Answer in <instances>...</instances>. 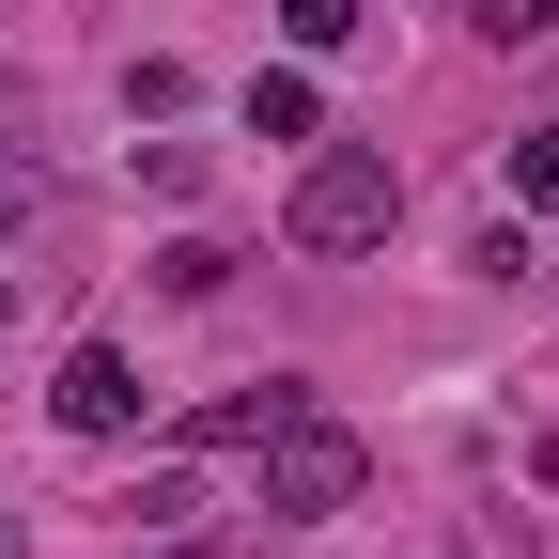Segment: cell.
Instances as JSON below:
<instances>
[{
    "instance_id": "6da1fadb",
    "label": "cell",
    "mask_w": 559,
    "mask_h": 559,
    "mask_svg": "<svg viewBox=\"0 0 559 559\" xmlns=\"http://www.w3.org/2000/svg\"><path fill=\"white\" fill-rule=\"evenodd\" d=\"M389 218H404L389 140H311V156H296V202H280V234H296L311 264H342V249H389Z\"/></svg>"
},
{
    "instance_id": "7a4b0ae2",
    "label": "cell",
    "mask_w": 559,
    "mask_h": 559,
    "mask_svg": "<svg viewBox=\"0 0 559 559\" xmlns=\"http://www.w3.org/2000/svg\"><path fill=\"white\" fill-rule=\"evenodd\" d=\"M373 498V451L358 436H342V419H280V436H264V513H296V528H326V513H358Z\"/></svg>"
},
{
    "instance_id": "3957f363",
    "label": "cell",
    "mask_w": 559,
    "mask_h": 559,
    "mask_svg": "<svg viewBox=\"0 0 559 559\" xmlns=\"http://www.w3.org/2000/svg\"><path fill=\"white\" fill-rule=\"evenodd\" d=\"M47 419H62V436H140V358H124V342H79L62 389H47Z\"/></svg>"
},
{
    "instance_id": "277c9868",
    "label": "cell",
    "mask_w": 559,
    "mask_h": 559,
    "mask_svg": "<svg viewBox=\"0 0 559 559\" xmlns=\"http://www.w3.org/2000/svg\"><path fill=\"white\" fill-rule=\"evenodd\" d=\"M296 404H311V389H280V373H264V389H218V404H187L171 436H187V451H264V436H280Z\"/></svg>"
},
{
    "instance_id": "5b68a950",
    "label": "cell",
    "mask_w": 559,
    "mask_h": 559,
    "mask_svg": "<svg viewBox=\"0 0 559 559\" xmlns=\"http://www.w3.org/2000/svg\"><path fill=\"white\" fill-rule=\"evenodd\" d=\"M249 140H326V94H311V62H264V79H249Z\"/></svg>"
},
{
    "instance_id": "8992f818",
    "label": "cell",
    "mask_w": 559,
    "mask_h": 559,
    "mask_svg": "<svg viewBox=\"0 0 559 559\" xmlns=\"http://www.w3.org/2000/svg\"><path fill=\"white\" fill-rule=\"evenodd\" d=\"M280 32H296V62H326V47H358L373 16H358V0H280Z\"/></svg>"
},
{
    "instance_id": "52a82bcc",
    "label": "cell",
    "mask_w": 559,
    "mask_h": 559,
    "mask_svg": "<svg viewBox=\"0 0 559 559\" xmlns=\"http://www.w3.org/2000/svg\"><path fill=\"white\" fill-rule=\"evenodd\" d=\"M218 280H234L218 234H171V249H156V296H218Z\"/></svg>"
},
{
    "instance_id": "ba28073f",
    "label": "cell",
    "mask_w": 559,
    "mask_h": 559,
    "mask_svg": "<svg viewBox=\"0 0 559 559\" xmlns=\"http://www.w3.org/2000/svg\"><path fill=\"white\" fill-rule=\"evenodd\" d=\"M559 32V0H481V47H544Z\"/></svg>"
},
{
    "instance_id": "9c48e42d",
    "label": "cell",
    "mask_w": 559,
    "mask_h": 559,
    "mask_svg": "<svg viewBox=\"0 0 559 559\" xmlns=\"http://www.w3.org/2000/svg\"><path fill=\"white\" fill-rule=\"evenodd\" d=\"M513 202H559V124H544V140H513Z\"/></svg>"
},
{
    "instance_id": "30bf717a",
    "label": "cell",
    "mask_w": 559,
    "mask_h": 559,
    "mask_svg": "<svg viewBox=\"0 0 559 559\" xmlns=\"http://www.w3.org/2000/svg\"><path fill=\"white\" fill-rule=\"evenodd\" d=\"M0 156H32V79H16V94H0Z\"/></svg>"
},
{
    "instance_id": "8fae6325",
    "label": "cell",
    "mask_w": 559,
    "mask_h": 559,
    "mask_svg": "<svg viewBox=\"0 0 559 559\" xmlns=\"http://www.w3.org/2000/svg\"><path fill=\"white\" fill-rule=\"evenodd\" d=\"M0 342H16V264H0Z\"/></svg>"
},
{
    "instance_id": "7c38bea8",
    "label": "cell",
    "mask_w": 559,
    "mask_h": 559,
    "mask_svg": "<svg viewBox=\"0 0 559 559\" xmlns=\"http://www.w3.org/2000/svg\"><path fill=\"white\" fill-rule=\"evenodd\" d=\"M156 559H234V544H156Z\"/></svg>"
},
{
    "instance_id": "4fadbf2b",
    "label": "cell",
    "mask_w": 559,
    "mask_h": 559,
    "mask_svg": "<svg viewBox=\"0 0 559 559\" xmlns=\"http://www.w3.org/2000/svg\"><path fill=\"white\" fill-rule=\"evenodd\" d=\"M0 559H16V544H0Z\"/></svg>"
}]
</instances>
